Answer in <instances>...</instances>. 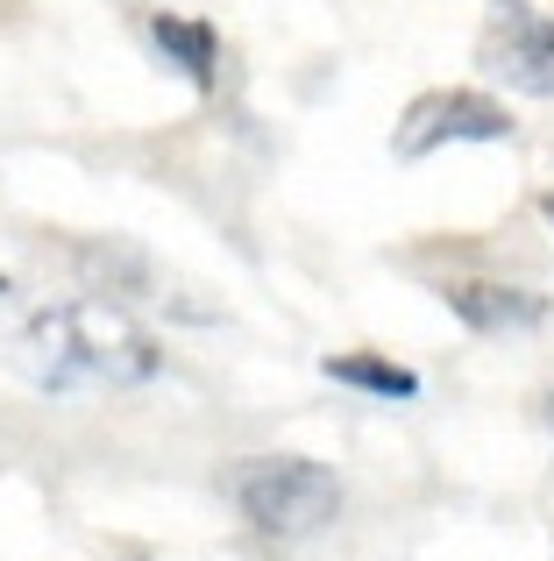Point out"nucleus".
Masks as SVG:
<instances>
[{"label": "nucleus", "mask_w": 554, "mask_h": 561, "mask_svg": "<svg viewBox=\"0 0 554 561\" xmlns=\"http://www.w3.org/2000/svg\"><path fill=\"white\" fill-rule=\"evenodd\" d=\"M22 348H28V377H36L43 391H71V383H114V391H128V383H150L164 370V348H157L107 291L36 313L28 334H22Z\"/></svg>", "instance_id": "1"}, {"label": "nucleus", "mask_w": 554, "mask_h": 561, "mask_svg": "<svg viewBox=\"0 0 554 561\" xmlns=\"http://www.w3.org/2000/svg\"><path fill=\"white\" fill-rule=\"evenodd\" d=\"M228 491H235L242 519L270 540H305L342 519V477L313 455H250L228 477Z\"/></svg>", "instance_id": "2"}, {"label": "nucleus", "mask_w": 554, "mask_h": 561, "mask_svg": "<svg viewBox=\"0 0 554 561\" xmlns=\"http://www.w3.org/2000/svg\"><path fill=\"white\" fill-rule=\"evenodd\" d=\"M455 142H512L505 100L476 93V85H434V93H419L413 107L399 114V128H391V157H399V164H419V157L455 150Z\"/></svg>", "instance_id": "3"}, {"label": "nucleus", "mask_w": 554, "mask_h": 561, "mask_svg": "<svg viewBox=\"0 0 554 561\" xmlns=\"http://www.w3.org/2000/svg\"><path fill=\"white\" fill-rule=\"evenodd\" d=\"M476 65L505 79L512 93L547 100L554 93V14L533 0H484V28H476Z\"/></svg>", "instance_id": "4"}, {"label": "nucleus", "mask_w": 554, "mask_h": 561, "mask_svg": "<svg viewBox=\"0 0 554 561\" xmlns=\"http://www.w3.org/2000/svg\"><path fill=\"white\" fill-rule=\"evenodd\" d=\"M441 306L470 334H533V328H547V313H554L547 291L505 285V277H448V285H441Z\"/></svg>", "instance_id": "5"}, {"label": "nucleus", "mask_w": 554, "mask_h": 561, "mask_svg": "<svg viewBox=\"0 0 554 561\" xmlns=\"http://www.w3.org/2000/svg\"><path fill=\"white\" fill-rule=\"evenodd\" d=\"M150 50L178 71L193 93L221 85V28L199 22V14H150Z\"/></svg>", "instance_id": "6"}, {"label": "nucleus", "mask_w": 554, "mask_h": 561, "mask_svg": "<svg viewBox=\"0 0 554 561\" xmlns=\"http://www.w3.org/2000/svg\"><path fill=\"white\" fill-rule=\"evenodd\" d=\"M320 377H327V383H348V391H362V398H384V405H413V398H419V377L405 370V363L377 356V348L327 356V363H320Z\"/></svg>", "instance_id": "7"}, {"label": "nucleus", "mask_w": 554, "mask_h": 561, "mask_svg": "<svg viewBox=\"0 0 554 561\" xmlns=\"http://www.w3.org/2000/svg\"><path fill=\"white\" fill-rule=\"evenodd\" d=\"M79 263L100 277V285H107V277H122L128 291H142V285H150V263H142V256H128V249H114V242H107V249H79Z\"/></svg>", "instance_id": "8"}, {"label": "nucleus", "mask_w": 554, "mask_h": 561, "mask_svg": "<svg viewBox=\"0 0 554 561\" xmlns=\"http://www.w3.org/2000/svg\"><path fill=\"white\" fill-rule=\"evenodd\" d=\"M541 220H547V228H554V185L541 192Z\"/></svg>", "instance_id": "9"}, {"label": "nucleus", "mask_w": 554, "mask_h": 561, "mask_svg": "<svg viewBox=\"0 0 554 561\" xmlns=\"http://www.w3.org/2000/svg\"><path fill=\"white\" fill-rule=\"evenodd\" d=\"M541 420H547V434H554V391L541 398Z\"/></svg>", "instance_id": "10"}]
</instances>
